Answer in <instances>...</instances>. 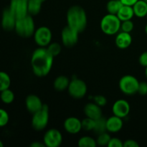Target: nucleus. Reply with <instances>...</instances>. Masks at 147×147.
Wrapping results in <instances>:
<instances>
[{
  "label": "nucleus",
  "instance_id": "obj_35",
  "mask_svg": "<svg viewBox=\"0 0 147 147\" xmlns=\"http://www.w3.org/2000/svg\"><path fill=\"white\" fill-rule=\"evenodd\" d=\"M138 93L141 96L147 95V83L146 82H139L138 88Z\"/></svg>",
  "mask_w": 147,
  "mask_h": 147
},
{
  "label": "nucleus",
  "instance_id": "obj_19",
  "mask_svg": "<svg viewBox=\"0 0 147 147\" xmlns=\"http://www.w3.org/2000/svg\"><path fill=\"white\" fill-rule=\"evenodd\" d=\"M116 15L121 22L131 20L134 16L133 7L131 6L123 5L118 11Z\"/></svg>",
  "mask_w": 147,
  "mask_h": 147
},
{
  "label": "nucleus",
  "instance_id": "obj_10",
  "mask_svg": "<svg viewBox=\"0 0 147 147\" xmlns=\"http://www.w3.org/2000/svg\"><path fill=\"white\" fill-rule=\"evenodd\" d=\"M79 32L67 25L61 32V40L63 45L67 47H73L78 42Z\"/></svg>",
  "mask_w": 147,
  "mask_h": 147
},
{
  "label": "nucleus",
  "instance_id": "obj_38",
  "mask_svg": "<svg viewBox=\"0 0 147 147\" xmlns=\"http://www.w3.org/2000/svg\"><path fill=\"white\" fill-rule=\"evenodd\" d=\"M138 1L139 0H121L123 5L131 6V7H133Z\"/></svg>",
  "mask_w": 147,
  "mask_h": 147
},
{
  "label": "nucleus",
  "instance_id": "obj_30",
  "mask_svg": "<svg viewBox=\"0 0 147 147\" xmlns=\"http://www.w3.org/2000/svg\"><path fill=\"white\" fill-rule=\"evenodd\" d=\"M46 48L49 51V53L53 56V57H56V56L59 55L60 53H61V45L57 42H51L48 45Z\"/></svg>",
  "mask_w": 147,
  "mask_h": 147
},
{
  "label": "nucleus",
  "instance_id": "obj_2",
  "mask_svg": "<svg viewBox=\"0 0 147 147\" xmlns=\"http://www.w3.org/2000/svg\"><path fill=\"white\" fill-rule=\"evenodd\" d=\"M66 18L67 25L79 33L84 31L87 27V14L84 9L80 6L75 5L69 8Z\"/></svg>",
  "mask_w": 147,
  "mask_h": 147
},
{
  "label": "nucleus",
  "instance_id": "obj_42",
  "mask_svg": "<svg viewBox=\"0 0 147 147\" xmlns=\"http://www.w3.org/2000/svg\"><path fill=\"white\" fill-rule=\"evenodd\" d=\"M145 32H146V34H147V24H146V27H145Z\"/></svg>",
  "mask_w": 147,
  "mask_h": 147
},
{
  "label": "nucleus",
  "instance_id": "obj_21",
  "mask_svg": "<svg viewBox=\"0 0 147 147\" xmlns=\"http://www.w3.org/2000/svg\"><path fill=\"white\" fill-rule=\"evenodd\" d=\"M134 15L139 18H143L146 17L147 14V2L144 0H139L133 6Z\"/></svg>",
  "mask_w": 147,
  "mask_h": 147
},
{
  "label": "nucleus",
  "instance_id": "obj_40",
  "mask_svg": "<svg viewBox=\"0 0 147 147\" xmlns=\"http://www.w3.org/2000/svg\"><path fill=\"white\" fill-rule=\"evenodd\" d=\"M3 146H4V144H3V142L0 140V147H3Z\"/></svg>",
  "mask_w": 147,
  "mask_h": 147
},
{
  "label": "nucleus",
  "instance_id": "obj_15",
  "mask_svg": "<svg viewBox=\"0 0 147 147\" xmlns=\"http://www.w3.org/2000/svg\"><path fill=\"white\" fill-rule=\"evenodd\" d=\"M64 129L70 134H76L82 130L81 121L76 117H68L64 121Z\"/></svg>",
  "mask_w": 147,
  "mask_h": 147
},
{
  "label": "nucleus",
  "instance_id": "obj_20",
  "mask_svg": "<svg viewBox=\"0 0 147 147\" xmlns=\"http://www.w3.org/2000/svg\"><path fill=\"white\" fill-rule=\"evenodd\" d=\"M70 80L65 76H60L56 78L53 83V87L57 91H63L68 88Z\"/></svg>",
  "mask_w": 147,
  "mask_h": 147
},
{
  "label": "nucleus",
  "instance_id": "obj_32",
  "mask_svg": "<svg viewBox=\"0 0 147 147\" xmlns=\"http://www.w3.org/2000/svg\"><path fill=\"white\" fill-rule=\"evenodd\" d=\"M134 24L131 20L123 21L121 22V30L122 32H125L130 33L134 30Z\"/></svg>",
  "mask_w": 147,
  "mask_h": 147
},
{
  "label": "nucleus",
  "instance_id": "obj_1",
  "mask_svg": "<svg viewBox=\"0 0 147 147\" xmlns=\"http://www.w3.org/2000/svg\"><path fill=\"white\" fill-rule=\"evenodd\" d=\"M54 57L46 47H39L34 50L31 57V66L33 73L37 77H45L51 70Z\"/></svg>",
  "mask_w": 147,
  "mask_h": 147
},
{
  "label": "nucleus",
  "instance_id": "obj_16",
  "mask_svg": "<svg viewBox=\"0 0 147 147\" xmlns=\"http://www.w3.org/2000/svg\"><path fill=\"white\" fill-rule=\"evenodd\" d=\"M84 113L86 117L90 118L94 120L100 119L103 116V111L100 106L96 104V103H88L85 106Z\"/></svg>",
  "mask_w": 147,
  "mask_h": 147
},
{
  "label": "nucleus",
  "instance_id": "obj_14",
  "mask_svg": "<svg viewBox=\"0 0 147 147\" xmlns=\"http://www.w3.org/2000/svg\"><path fill=\"white\" fill-rule=\"evenodd\" d=\"M25 106L27 110L30 113L33 114L35 112L38 111L44 106L40 97L34 94H30L26 97Z\"/></svg>",
  "mask_w": 147,
  "mask_h": 147
},
{
  "label": "nucleus",
  "instance_id": "obj_8",
  "mask_svg": "<svg viewBox=\"0 0 147 147\" xmlns=\"http://www.w3.org/2000/svg\"><path fill=\"white\" fill-rule=\"evenodd\" d=\"M34 40L39 47H47L51 43L53 34L49 27L42 26L35 30L34 33Z\"/></svg>",
  "mask_w": 147,
  "mask_h": 147
},
{
  "label": "nucleus",
  "instance_id": "obj_13",
  "mask_svg": "<svg viewBox=\"0 0 147 147\" xmlns=\"http://www.w3.org/2000/svg\"><path fill=\"white\" fill-rule=\"evenodd\" d=\"M130 105L127 100L124 99H119L117 100L112 106V112L113 115L119 117L123 118L126 117L130 112Z\"/></svg>",
  "mask_w": 147,
  "mask_h": 147
},
{
  "label": "nucleus",
  "instance_id": "obj_28",
  "mask_svg": "<svg viewBox=\"0 0 147 147\" xmlns=\"http://www.w3.org/2000/svg\"><path fill=\"white\" fill-rule=\"evenodd\" d=\"M111 139V138L109 134L107 133V131L103 132V133L100 134H98L96 143H97V145L100 146H108Z\"/></svg>",
  "mask_w": 147,
  "mask_h": 147
},
{
  "label": "nucleus",
  "instance_id": "obj_18",
  "mask_svg": "<svg viewBox=\"0 0 147 147\" xmlns=\"http://www.w3.org/2000/svg\"><path fill=\"white\" fill-rule=\"evenodd\" d=\"M132 37L129 32H118L115 39L116 46L120 49H126L131 45Z\"/></svg>",
  "mask_w": 147,
  "mask_h": 147
},
{
  "label": "nucleus",
  "instance_id": "obj_12",
  "mask_svg": "<svg viewBox=\"0 0 147 147\" xmlns=\"http://www.w3.org/2000/svg\"><path fill=\"white\" fill-rule=\"evenodd\" d=\"M16 21H17V18L9 7L3 10L2 14H1V25L4 30L11 31V30H14Z\"/></svg>",
  "mask_w": 147,
  "mask_h": 147
},
{
  "label": "nucleus",
  "instance_id": "obj_23",
  "mask_svg": "<svg viewBox=\"0 0 147 147\" xmlns=\"http://www.w3.org/2000/svg\"><path fill=\"white\" fill-rule=\"evenodd\" d=\"M122 6L123 4L121 0H110L106 4V9L109 14H117Z\"/></svg>",
  "mask_w": 147,
  "mask_h": 147
},
{
  "label": "nucleus",
  "instance_id": "obj_34",
  "mask_svg": "<svg viewBox=\"0 0 147 147\" xmlns=\"http://www.w3.org/2000/svg\"><path fill=\"white\" fill-rule=\"evenodd\" d=\"M109 147H123V142L118 138H111L109 142Z\"/></svg>",
  "mask_w": 147,
  "mask_h": 147
},
{
  "label": "nucleus",
  "instance_id": "obj_5",
  "mask_svg": "<svg viewBox=\"0 0 147 147\" xmlns=\"http://www.w3.org/2000/svg\"><path fill=\"white\" fill-rule=\"evenodd\" d=\"M49 121V108L47 105L32 114V126L37 131H42L47 127Z\"/></svg>",
  "mask_w": 147,
  "mask_h": 147
},
{
  "label": "nucleus",
  "instance_id": "obj_6",
  "mask_svg": "<svg viewBox=\"0 0 147 147\" xmlns=\"http://www.w3.org/2000/svg\"><path fill=\"white\" fill-rule=\"evenodd\" d=\"M139 81L136 77L131 75L123 76L119 80V88L122 93L127 96H132L138 93Z\"/></svg>",
  "mask_w": 147,
  "mask_h": 147
},
{
  "label": "nucleus",
  "instance_id": "obj_33",
  "mask_svg": "<svg viewBox=\"0 0 147 147\" xmlns=\"http://www.w3.org/2000/svg\"><path fill=\"white\" fill-rule=\"evenodd\" d=\"M93 102L96 103L97 105H98L99 106H100V107L106 106V103H107V99H106V98L104 96H102V95L95 96L93 98Z\"/></svg>",
  "mask_w": 147,
  "mask_h": 147
},
{
  "label": "nucleus",
  "instance_id": "obj_44",
  "mask_svg": "<svg viewBox=\"0 0 147 147\" xmlns=\"http://www.w3.org/2000/svg\"><path fill=\"white\" fill-rule=\"evenodd\" d=\"M144 1H146V2H147V0H144Z\"/></svg>",
  "mask_w": 147,
  "mask_h": 147
},
{
  "label": "nucleus",
  "instance_id": "obj_3",
  "mask_svg": "<svg viewBox=\"0 0 147 147\" xmlns=\"http://www.w3.org/2000/svg\"><path fill=\"white\" fill-rule=\"evenodd\" d=\"M14 30L22 37L27 38L32 36L35 32V24L32 16L27 14L22 18L17 19Z\"/></svg>",
  "mask_w": 147,
  "mask_h": 147
},
{
  "label": "nucleus",
  "instance_id": "obj_11",
  "mask_svg": "<svg viewBox=\"0 0 147 147\" xmlns=\"http://www.w3.org/2000/svg\"><path fill=\"white\" fill-rule=\"evenodd\" d=\"M29 0H11L9 8L14 14L16 18H22L28 14Z\"/></svg>",
  "mask_w": 147,
  "mask_h": 147
},
{
  "label": "nucleus",
  "instance_id": "obj_36",
  "mask_svg": "<svg viewBox=\"0 0 147 147\" xmlns=\"http://www.w3.org/2000/svg\"><path fill=\"white\" fill-rule=\"evenodd\" d=\"M139 63H140L141 65L145 67H146L147 66V51L144 52L143 53L141 54V55L139 56Z\"/></svg>",
  "mask_w": 147,
  "mask_h": 147
},
{
  "label": "nucleus",
  "instance_id": "obj_43",
  "mask_svg": "<svg viewBox=\"0 0 147 147\" xmlns=\"http://www.w3.org/2000/svg\"><path fill=\"white\" fill-rule=\"evenodd\" d=\"M40 1H42V2H44V1H45V0H40Z\"/></svg>",
  "mask_w": 147,
  "mask_h": 147
},
{
  "label": "nucleus",
  "instance_id": "obj_7",
  "mask_svg": "<svg viewBox=\"0 0 147 147\" xmlns=\"http://www.w3.org/2000/svg\"><path fill=\"white\" fill-rule=\"evenodd\" d=\"M87 85L83 80L74 78L70 80L67 90L72 98L80 99L84 97L87 93Z\"/></svg>",
  "mask_w": 147,
  "mask_h": 147
},
{
  "label": "nucleus",
  "instance_id": "obj_25",
  "mask_svg": "<svg viewBox=\"0 0 147 147\" xmlns=\"http://www.w3.org/2000/svg\"><path fill=\"white\" fill-rule=\"evenodd\" d=\"M106 121L107 119L104 117H100V119L96 120L95 123V127L93 129V131L97 134L103 133V132L107 131V126H106Z\"/></svg>",
  "mask_w": 147,
  "mask_h": 147
},
{
  "label": "nucleus",
  "instance_id": "obj_27",
  "mask_svg": "<svg viewBox=\"0 0 147 147\" xmlns=\"http://www.w3.org/2000/svg\"><path fill=\"white\" fill-rule=\"evenodd\" d=\"M78 145L80 147H96L97 143L96 140L90 136H83L78 140Z\"/></svg>",
  "mask_w": 147,
  "mask_h": 147
},
{
  "label": "nucleus",
  "instance_id": "obj_31",
  "mask_svg": "<svg viewBox=\"0 0 147 147\" xmlns=\"http://www.w3.org/2000/svg\"><path fill=\"white\" fill-rule=\"evenodd\" d=\"M9 121V116L6 110L0 109V128L7 126Z\"/></svg>",
  "mask_w": 147,
  "mask_h": 147
},
{
  "label": "nucleus",
  "instance_id": "obj_41",
  "mask_svg": "<svg viewBox=\"0 0 147 147\" xmlns=\"http://www.w3.org/2000/svg\"><path fill=\"white\" fill-rule=\"evenodd\" d=\"M145 76H146V78H147V66L146 67V69H145Z\"/></svg>",
  "mask_w": 147,
  "mask_h": 147
},
{
  "label": "nucleus",
  "instance_id": "obj_22",
  "mask_svg": "<svg viewBox=\"0 0 147 147\" xmlns=\"http://www.w3.org/2000/svg\"><path fill=\"white\" fill-rule=\"evenodd\" d=\"M42 2L40 0H29L28 1V14L32 16H35L40 13L42 8Z\"/></svg>",
  "mask_w": 147,
  "mask_h": 147
},
{
  "label": "nucleus",
  "instance_id": "obj_45",
  "mask_svg": "<svg viewBox=\"0 0 147 147\" xmlns=\"http://www.w3.org/2000/svg\"><path fill=\"white\" fill-rule=\"evenodd\" d=\"M146 18H147V14H146Z\"/></svg>",
  "mask_w": 147,
  "mask_h": 147
},
{
  "label": "nucleus",
  "instance_id": "obj_17",
  "mask_svg": "<svg viewBox=\"0 0 147 147\" xmlns=\"http://www.w3.org/2000/svg\"><path fill=\"white\" fill-rule=\"evenodd\" d=\"M123 122L121 118L113 115L106 121V126H107V131L110 133H117L121 130L123 127Z\"/></svg>",
  "mask_w": 147,
  "mask_h": 147
},
{
  "label": "nucleus",
  "instance_id": "obj_29",
  "mask_svg": "<svg viewBox=\"0 0 147 147\" xmlns=\"http://www.w3.org/2000/svg\"><path fill=\"white\" fill-rule=\"evenodd\" d=\"M81 123L82 129H83L86 131H93V129H94L96 120L90 119V118L86 117V119L81 121Z\"/></svg>",
  "mask_w": 147,
  "mask_h": 147
},
{
  "label": "nucleus",
  "instance_id": "obj_37",
  "mask_svg": "<svg viewBox=\"0 0 147 147\" xmlns=\"http://www.w3.org/2000/svg\"><path fill=\"white\" fill-rule=\"evenodd\" d=\"M139 144L137 142L133 139H128L123 142V147H139Z\"/></svg>",
  "mask_w": 147,
  "mask_h": 147
},
{
  "label": "nucleus",
  "instance_id": "obj_9",
  "mask_svg": "<svg viewBox=\"0 0 147 147\" xmlns=\"http://www.w3.org/2000/svg\"><path fill=\"white\" fill-rule=\"evenodd\" d=\"M63 142V136L59 130L50 129L45 132L43 137V143L47 147H58Z\"/></svg>",
  "mask_w": 147,
  "mask_h": 147
},
{
  "label": "nucleus",
  "instance_id": "obj_4",
  "mask_svg": "<svg viewBox=\"0 0 147 147\" xmlns=\"http://www.w3.org/2000/svg\"><path fill=\"white\" fill-rule=\"evenodd\" d=\"M121 21L116 14H108L102 18L100 27L102 32L107 35L117 34L121 30Z\"/></svg>",
  "mask_w": 147,
  "mask_h": 147
},
{
  "label": "nucleus",
  "instance_id": "obj_24",
  "mask_svg": "<svg viewBox=\"0 0 147 147\" xmlns=\"http://www.w3.org/2000/svg\"><path fill=\"white\" fill-rule=\"evenodd\" d=\"M11 85V78L8 73L0 71V92L9 88Z\"/></svg>",
  "mask_w": 147,
  "mask_h": 147
},
{
  "label": "nucleus",
  "instance_id": "obj_39",
  "mask_svg": "<svg viewBox=\"0 0 147 147\" xmlns=\"http://www.w3.org/2000/svg\"><path fill=\"white\" fill-rule=\"evenodd\" d=\"M31 147H45L44 143H42V142H33L32 143L30 144Z\"/></svg>",
  "mask_w": 147,
  "mask_h": 147
},
{
  "label": "nucleus",
  "instance_id": "obj_26",
  "mask_svg": "<svg viewBox=\"0 0 147 147\" xmlns=\"http://www.w3.org/2000/svg\"><path fill=\"white\" fill-rule=\"evenodd\" d=\"M0 99L2 103H5V104H10L14 100V92L10 90L9 88L0 92Z\"/></svg>",
  "mask_w": 147,
  "mask_h": 147
}]
</instances>
